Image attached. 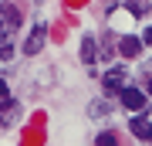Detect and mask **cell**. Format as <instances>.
Returning <instances> with one entry per match:
<instances>
[{
    "instance_id": "1",
    "label": "cell",
    "mask_w": 152,
    "mask_h": 146,
    "mask_svg": "<svg viewBox=\"0 0 152 146\" xmlns=\"http://www.w3.org/2000/svg\"><path fill=\"white\" fill-rule=\"evenodd\" d=\"M20 24H24L20 7H17V4H10V0H4V4H0V31H4V34H14Z\"/></svg>"
},
{
    "instance_id": "2",
    "label": "cell",
    "mask_w": 152,
    "mask_h": 146,
    "mask_svg": "<svg viewBox=\"0 0 152 146\" xmlns=\"http://www.w3.org/2000/svg\"><path fill=\"white\" fill-rule=\"evenodd\" d=\"M118 99H122V105L129 109V112H142V109H145V92H139V88H132V85H125L118 92Z\"/></svg>"
},
{
    "instance_id": "3",
    "label": "cell",
    "mask_w": 152,
    "mask_h": 146,
    "mask_svg": "<svg viewBox=\"0 0 152 146\" xmlns=\"http://www.w3.org/2000/svg\"><path fill=\"white\" fill-rule=\"evenodd\" d=\"M44 41H48V24H34L31 27V38L24 41V54H37L44 48Z\"/></svg>"
},
{
    "instance_id": "4",
    "label": "cell",
    "mask_w": 152,
    "mask_h": 146,
    "mask_svg": "<svg viewBox=\"0 0 152 146\" xmlns=\"http://www.w3.org/2000/svg\"><path fill=\"white\" fill-rule=\"evenodd\" d=\"M102 88H105V95H118L122 88H125V68H112V71H105Z\"/></svg>"
},
{
    "instance_id": "5",
    "label": "cell",
    "mask_w": 152,
    "mask_h": 146,
    "mask_svg": "<svg viewBox=\"0 0 152 146\" xmlns=\"http://www.w3.org/2000/svg\"><path fill=\"white\" fill-rule=\"evenodd\" d=\"M17 116H20V102H14V99H4L0 102V126H14Z\"/></svg>"
},
{
    "instance_id": "6",
    "label": "cell",
    "mask_w": 152,
    "mask_h": 146,
    "mask_svg": "<svg viewBox=\"0 0 152 146\" xmlns=\"http://www.w3.org/2000/svg\"><path fill=\"white\" fill-rule=\"evenodd\" d=\"M118 54L129 58V61H135L139 54H142V38H122L118 41Z\"/></svg>"
},
{
    "instance_id": "7",
    "label": "cell",
    "mask_w": 152,
    "mask_h": 146,
    "mask_svg": "<svg viewBox=\"0 0 152 146\" xmlns=\"http://www.w3.org/2000/svg\"><path fill=\"white\" fill-rule=\"evenodd\" d=\"M129 129H132V136H139V139L152 143V122L145 119V116H135V119L129 122Z\"/></svg>"
},
{
    "instance_id": "8",
    "label": "cell",
    "mask_w": 152,
    "mask_h": 146,
    "mask_svg": "<svg viewBox=\"0 0 152 146\" xmlns=\"http://www.w3.org/2000/svg\"><path fill=\"white\" fill-rule=\"evenodd\" d=\"M81 61H85V65H95V61H98V44H95V34H85V38H81Z\"/></svg>"
},
{
    "instance_id": "9",
    "label": "cell",
    "mask_w": 152,
    "mask_h": 146,
    "mask_svg": "<svg viewBox=\"0 0 152 146\" xmlns=\"http://www.w3.org/2000/svg\"><path fill=\"white\" fill-rule=\"evenodd\" d=\"M125 10H129L132 17H145L152 10V0H125Z\"/></svg>"
},
{
    "instance_id": "10",
    "label": "cell",
    "mask_w": 152,
    "mask_h": 146,
    "mask_svg": "<svg viewBox=\"0 0 152 146\" xmlns=\"http://www.w3.org/2000/svg\"><path fill=\"white\" fill-rule=\"evenodd\" d=\"M115 51H118V44H112L108 38H105V41H102V51H98V54H102V61H112V58H115Z\"/></svg>"
},
{
    "instance_id": "11",
    "label": "cell",
    "mask_w": 152,
    "mask_h": 146,
    "mask_svg": "<svg viewBox=\"0 0 152 146\" xmlns=\"http://www.w3.org/2000/svg\"><path fill=\"white\" fill-rule=\"evenodd\" d=\"M95 146H118V133H102V136H98V139H95Z\"/></svg>"
},
{
    "instance_id": "12",
    "label": "cell",
    "mask_w": 152,
    "mask_h": 146,
    "mask_svg": "<svg viewBox=\"0 0 152 146\" xmlns=\"http://www.w3.org/2000/svg\"><path fill=\"white\" fill-rule=\"evenodd\" d=\"M108 109H112L108 102H95L91 109H88V112H91V116H105V112H108Z\"/></svg>"
},
{
    "instance_id": "13",
    "label": "cell",
    "mask_w": 152,
    "mask_h": 146,
    "mask_svg": "<svg viewBox=\"0 0 152 146\" xmlns=\"http://www.w3.org/2000/svg\"><path fill=\"white\" fill-rule=\"evenodd\" d=\"M4 99H10V88H7V82L0 78V102H4Z\"/></svg>"
},
{
    "instance_id": "14",
    "label": "cell",
    "mask_w": 152,
    "mask_h": 146,
    "mask_svg": "<svg viewBox=\"0 0 152 146\" xmlns=\"http://www.w3.org/2000/svg\"><path fill=\"white\" fill-rule=\"evenodd\" d=\"M142 44H149V48H152V27H149L145 34H142Z\"/></svg>"
},
{
    "instance_id": "15",
    "label": "cell",
    "mask_w": 152,
    "mask_h": 146,
    "mask_svg": "<svg viewBox=\"0 0 152 146\" xmlns=\"http://www.w3.org/2000/svg\"><path fill=\"white\" fill-rule=\"evenodd\" d=\"M149 92H152V82H149Z\"/></svg>"
}]
</instances>
